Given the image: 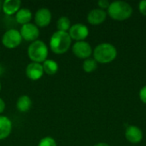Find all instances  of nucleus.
<instances>
[{"instance_id": "nucleus-10", "label": "nucleus", "mask_w": 146, "mask_h": 146, "mask_svg": "<svg viewBox=\"0 0 146 146\" xmlns=\"http://www.w3.org/2000/svg\"><path fill=\"white\" fill-rule=\"evenodd\" d=\"M125 137L127 141H129L132 144H139L142 141L144 134L141 130L137 126L131 125L127 127L125 131Z\"/></svg>"}, {"instance_id": "nucleus-4", "label": "nucleus", "mask_w": 146, "mask_h": 146, "mask_svg": "<svg viewBox=\"0 0 146 146\" xmlns=\"http://www.w3.org/2000/svg\"><path fill=\"white\" fill-rule=\"evenodd\" d=\"M27 55L33 62H44L48 56V47L44 41L35 40L28 46Z\"/></svg>"}, {"instance_id": "nucleus-11", "label": "nucleus", "mask_w": 146, "mask_h": 146, "mask_svg": "<svg viewBox=\"0 0 146 146\" xmlns=\"http://www.w3.org/2000/svg\"><path fill=\"white\" fill-rule=\"evenodd\" d=\"M44 68L41 63L38 62H30L26 68V75L32 80H39L44 74Z\"/></svg>"}, {"instance_id": "nucleus-23", "label": "nucleus", "mask_w": 146, "mask_h": 146, "mask_svg": "<svg viewBox=\"0 0 146 146\" xmlns=\"http://www.w3.org/2000/svg\"><path fill=\"white\" fill-rule=\"evenodd\" d=\"M139 98L143 103L146 104V85L144 86L139 91Z\"/></svg>"}, {"instance_id": "nucleus-24", "label": "nucleus", "mask_w": 146, "mask_h": 146, "mask_svg": "<svg viewBox=\"0 0 146 146\" xmlns=\"http://www.w3.org/2000/svg\"><path fill=\"white\" fill-rule=\"evenodd\" d=\"M5 110V103L4 101L0 98V114H2Z\"/></svg>"}, {"instance_id": "nucleus-1", "label": "nucleus", "mask_w": 146, "mask_h": 146, "mask_svg": "<svg viewBox=\"0 0 146 146\" xmlns=\"http://www.w3.org/2000/svg\"><path fill=\"white\" fill-rule=\"evenodd\" d=\"M92 55L98 63H110L116 58L117 49L113 44L104 42L94 48Z\"/></svg>"}, {"instance_id": "nucleus-21", "label": "nucleus", "mask_w": 146, "mask_h": 146, "mask_svg": "<svg viewBox=\"0 0 146 146\" xmlns=\"http://www.w3.org/2000/svg\"><path fill=\"white\" fill-rule=\"evenodd\" d=\"M110 4V3L108 0H99V1L98 2V5L99 6V9H104V10L105 9H108Z\"/></svg>"}, {"instance_id": "nucleus-3", "label": "nucleus", "mask_w": 146, "mask_h": 146, "mask_svg": "<svg viewBox=\"0 0 146 146\" xmlns=\"http://www.w3.org/2000/svg\"><path fill=\"white\" fill-rule=\"evenodd\" d=\"M72 43L68 32L56 31L53 33L50 39V48L56 54H63L68 50Z\"/></svg>"}, {"instance_id": "nucleus-22", "label": "nucleus", "mask_w": 146, "mask_h": 146, "mask_svg": "<svg viewBox=\"0 0 146 146\" xmlns=\"http://www.w3.org/2000/svg\"><path fill=\"white\" fill-rule=\"evenodd\" d=\"M139 10L144 15H146V0H142L139 3Z\"/></svg>"}, {"instance_id": "nucleus-5", "label": "nucleus", "mask_w": 146, "mask_h": 146, "mask_svg": "<svg viewBox=\"0 0 146 146\" xmlns=\"http://www.w3.org/2000/svg\"><path fill=\"white\" fill-rule=\"evenodd\" d=\"M21 41L22 38L20 31L15 28L8 29L2 37V43L8 49L16 48L21 44Z\"/></svg>"}, {"instance_id": "nucleus-7", "label": "nucleus", "mask_w": 146, "mask_h": 146, "mask_svg": "<svg viewBox=\"0 0 146 146\" xmlns=\"http://www.w3.org/2000/svg\"><path fill=\"white\" fill-rule=\"evenodd\" d=\"M68 34L72 39L76 41H83L89 35V29L83 23H75L72 25L68 30Z\"/></svg>"}, {"instance_id": "nucleus-9", "label": "nucleus", "mask_w": 146, "mask_h": 146, "mask_svg": "<svg viewBox=\"0 0 146 146\" xmlns=\"http://www.w3.org/2000/svg\"><path fill=\"white\" fill-rule=\"evenodd\" d=\"M52 15L50 9L47 8H41L38 9L34 15L35 25L38 27H44L48 26L51 21Z\"/></svg>"}, {"instance_id": "nucleus-18", "label": "nucleus", "mask_w": 146, "mask_h": 146, "mask_svg": "<svg viewBox=\"0 0 146 146\" xmlns=\"http://www.w3.org/2000/svg\"><path fill=\"white\" fill-rule=\"evenodd\" d=\"M82 68L84 69L85 72L86 73H92L93 71H95L98 68V62L94 58H86L84 60L83 64H82Z\"/></svg>"}, {"instance_id": "nucleus-26", "label": "nucleus", "mask_w": 146, "mask_h": 146, "mask_svg": "<svg viewBox=\"0 0 146 146\" xmlns=\"http://www.w3.org/2000/svg\"><path fill=\"white\" fill-rule=\"evenodd\" d=\"M0 91H1V83H0Z\"/></svg>"}, {"instance_id": "nucleus-16", "label": "nucleus", "mask_w": 146, "mask_h": 146, "mask_svg": "<svg viewBox=\"0 0 146 146\" xmlns=\"http://www.w3.org/2000/svg\"><path fill=\"white\" fill-rule=\"evenodd\" d=\"M32 107V99L27 95L21 96L16 101V108L20 112H27Z\"/></svg>"}, {"instance_id": "nucleus-12", "label": "nucleus", "mask_w": 146, "mask_h": 146, "mask_svg": "<svg viewBox=\"0 0 146 146\" xmlns=\"http://www.w3.org/2000/svg\"><path fill=\"white\" fill-rule=\"evenodd\" d=\"M107 17V12L102 9L95 8L87 14V21L92 25H98L103 23Z\"/></svg>"}, {"instance_id": "nucleus-17", "label": "nucleus", "mask_w": 146, "mask_h": 146, "mask_svg": "<svg viewBox=\"0 0 146 146\" xmlns=\"http://www.w3.org/2000/svg\"><path fill=\"white\" fill-rule=\"evenodd\" d=\"M42 66L44 68V72L49 75H53L58 71V64L56 61L52 59H46L43 62Z\"/></svg>"}, {"instance_id": "nucleus-14", "label": "nucleus", "mask_w": 146, "mask_h": 146, "mask_svg": "<svg viewBox=\"0 0 146 146\" xmlns=\"http://www.w3.org/2000/svg\"><path fill=\"white\" fill-rule=\"evenodd\" d=\"M21 2L20 0H5L3 3V11L8 15L16 14V12L21 9Z\"/></svg>"}, {"instance_id": "nucleus-15", "label": "nucleus", "mask_w": 146, "mask_h": 146, "mask_svg": "<svg viewBox=\"0 0 146 146\" xmlns=\"http://www.w3.org/2000/svg\"><path fill=\"white\" fill-rule=\"evenodd\" d=\"M15 21L17 23L25 25L30 22L33 18V14L31 10L27 8H21L15 14Z\"/></svg>"}, {"instance_id": "nucleus-20", "label": "nucleus", "mask_w": 146, "mask_h": 146, "mask_svg": "<svg viewBox=\"0 0 146 146\" xmlns=\"http://www.w3.org/2000/svg\"><path fill=\"white\" fill-rule=\"evenodd\" d=\"M38 146H57V145H56V140H55L53 138H51V137H50V136H47V137L43 138V139L39 141V143H38Z\"/></svg>"}, {"instance_id": "nucleus-19", "label": "nucleus", "mask_w": 146, "mask_h": 146, "mask_svg": "<svg viewBox=\"0 0 146 146\" xmlns=\"http://www.w3.org/2000/svg\"><path fill=\"white\" fill-rule=\"evenodd\" d=\"M70 27H71L70 20L67 16H61L56 21V27L58 31L67 32L68 30H69Z\"/></svg>"}, {"instance_id": "nucleus-2", "label": "nucleus", "mask_w": 146, "mask_h": 146, "mask_svg": "<svg viewBox=\"0 0 146 146\" xmlns=\"http://www.w3.org/2000/svg\"><path fill=\"white\" fill-rule=\"evenodd\" d=\"M107 14L114 20L125 21L133 15V7L126 1L115 0L110 3Z\"/></svg>"}, {"instance_id": "nucleus-25", "label": "nucleus", "mask_w": 146, "mask_h": 146, "mask_svg": "<svg viewBox=\"0 0 146 146\" xmlns=\"http://www.w3.org/2000/svg\"><path fill=\"white\" fill-rule=\"evenodd\" d=\"M93 146H110L109 144L104 143V142H100V143H97L96 145H94Z\"/></svg>"}, {"instance_id": "nucleus-6", "label": "nucleus", "mask_w": 146, "mask_h": 146, "mask_svg": "<svg viewBox=\"0 0 146 146\" xmlns=\"http://www.w3.org/2000/svg\"><path fill=\"white\" fill-rule=\"evenodd\" d=\"M72 50L75 56L81 58V59L89 58L92 55V52H93L91 44L85 40L76 41L73 44Z\"/></svg>"}, {"instance_id": "nucleus-8", "label": "nucleus", "mask_w": 146, "mask_h": 146, "mask_svg": "<svg viewBox=\"0 0 146 146\" xmlns=\"http://www.w3.org/2000/svg\"><path fill=\"white\" fill-rule=\"evenodd\" d=\"M20 33L23 39H25L26 41L33 42L35 40H38V38L39 36V28L35 24L29 22L21 26Z\"/></svg>"}, {"instance_id": "nucleus-13", "label": "nucleus", "mask_w": 146, "mask_h": 146, "mask_svg": "<svg viewBox=\"0 0 146 146\" xmlns=\"http://www.w3.org/2000/svg\"><path fill=\"white\" fill-rule=\"evenodd\" d=\"M11 121L3 115H0V140L7 139L12 131Z\"/></svg>"}]
</instances>
